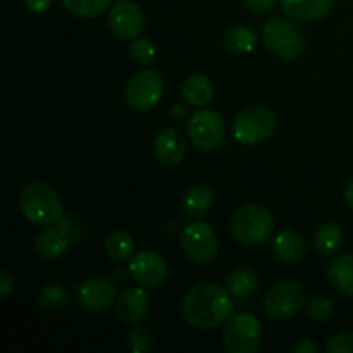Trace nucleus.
<instances>
[{"mask_svg": "<svg viewBox=\"0 0 353 353\" xmlns=\"http://www.w3.org/2000/svg\"><path fill=\"white\" fill-rule=\"evenodd\" d=\"M181 312L190 326L196 330H214L230 319L233 300L230 292L216 283H199L183 299Z\"/></svg>", "mask_w": 353, "mask_h": 353, "instance_id": "obj_1", "label": "nucleus"}, {"mask_svg": "<svg viewBox=\"0 0 353 353\" xmlns=\"http://www.w3.org/2000/svg\"><path fill=\"white\" fill-rule=\"evenodd\" d=\"M19 205L23 216L34 226H50L57 223L64 212L61 196L43 181L24 185L19 193Z\"/></svg>", "mask_w": 353, "mask_h": 353, "instance_id": "obj_2", "label": "nucleus"}, {"mask_svg": "<svg viewBox=\"0 0 353 353\" xmlns=\"http://www.w3.org/2000/svg\"><path fill=\"white\" fill-rule=\"evenodd\" d=\"M276 221L268 207L261 203H247L231 217L230 230L234 240L241 245H262L274 234Z\"/></svg>", "mask_w": 353, "mask_h": 353, "instance_id": "obj_3", "label": "nucleus"}, {"mask_svg": "<svg viewBox=\"0 0 353 353\" xmlns=\"http://www.w3.org/2000/svg\"><path fill=\"white\" fill-rule=\"evenodd\" d=\"M262 41L269 52L283 61H295L303 54L305 38L292 17L274 16L262 26Z\"/></svg>", "mask_w": 353, "mask_h": 353, "instance_id": "obj_4", "label": "nucleus"}, {"mask_svg": "<svg viewBox=\"0 0 353 353\" xmlns=\"http://www.w3.org/2000/svg\"><path fill=\"white\" fill-rule=\"evenodd\" d=\"M278 126L274 112L255 105L238 112L233 121V134L241 145H257L272 137Z\"/></svg>", "mask_w": 353, "mask_h": 353, "instance_id": "obj_5", "label": "nucleus"}, {"mask_svg": "<svg viewBox=\"0 0 353 353\" xmlns=\"http://www.w3.org/2000/svg\"><path fill=\"white\" fill-rule=\"evenodd\" d=\"M223 343L230 353H255L262 343V327L255 316L236 314L228 321L223 331Z\"/></svg>", "mask_w": 353, "mask_h": 353, "instance_id": "obj_6", "label": "nucleus"}, {"mask_svg": "<svg viewBox=\"0 0 353 353\" xmlns=\"http://www.w3.org/2000/svg\"><path fill=\"white\" fill-rule=\"evenodd\" d=\"M164 95V79L155 69H143L134 72L128 81L124 97L128 105L138 112L152 110Z\"/></svg>", "mask_w": 353, "mask_h": 353, "instance_id": "obj_7", "label": "nucleus"}, {"mask_svg": "<svg viewBox=\"0 0 353 353\" xmlns=\"http://www.w3.org/2000/svg\"><path fill=\"white\" fill-rule=\"evenodd\" d=\"M305 305V292L295 281H281L271 286L264 295L265 316L276 321H285L295 317Z\"/></svg>", "mask_w": 353, "mask_h": 353, "instance_id": "obj_8", "label": "nucleus"}, {"mask_svg": "<svg viewBox=\"0 0 353 353\" xmlns=\"http://www.w3.org/2000/svg\"><path fill=\"white\" fill-rule=\"evenodd\" d=\"M183 252L196 264H210L219 254V240L212 228L203 221H195L181 231L179 236Z\"/></svg>", "mask_w": 353, "mask_h": 353, "instance_id": "obj_9", "label": "nucleus"}, {"mask_svg": "<svg viewBox=\"0 0 353 353\" xmlns=\"http://www.w3.org/2000/svg\"><path fill=\"white\" fill-rule=\"evenodd\" d=\"M226 134L224 121L219 112L210 109L196 110L188 119V137L200 152H212L221 147Z\"/></svg>", "mask_w": 353, "mask_h": 353, "instance_id": "obj_10", "label": "nucleus"}, {"mask_svg": "<svg viewBox=\"0 0 353 353\" xmlns=\"http://www.w3.org/2000/svg\"><path fill=\"white\" fill-rule=\"evenodd\" d=\"M110 31L119 40L133 41L145 28V14L134 0H117L107 17Z\"/></svg>", "mask_w": 353, "mask_h": 353, "instance_id": "obj_11", "label": "nucleus"}, {"mask_svg": "<svg viewBox=\"0 0 353 353\" xmlns=\"http://www.w3.org/2000/svg\"><path fill=\"white\" fill-rule=\"evenodd\" d=\"M116 300V285L105 276H92L78 286V303L88 312H103Z\"/></svg>", "mask_w": 353, "mask_h": 353, "instance_id": "obj_12", "label": "nucleus"}, {"mask_svg": "<svg viewBox=\"0 0 353 353\" xmlns=\"http://www.w3.org/2000/svg\"><path fill=\"white\" fill-rule=\"evenodd\" d=\"M131 276L145 288H159L168 278V264L164 259L152 250H143L131 259Z\"/></svg>", "mask_w": 353, "mask_h": 353, "instance_id": "obj_13", "label": "nucleus"}, {"mask_svg": "<svg viewBox=\"0 0 353 353\" xmlns=\"http://www.w3.org/2000/svg\"><path fill=\"white\" fill-rule=\"evenodd\" d=\"M148 310H150V299H148V293L143 288L130 286V288H124L117 295V317L124 324H128V326H138V324H141V321L148 316Z\"/></svg>", "mask_w": 353, "mask_h": 353, "instance_id": "obj_14", "label": "nucleus"}, {"mask_svg": "<svg viewBox=\"0 0 353 353\" xmlns=\"http://www.w3.org/2000/svg\"><path fill=\"white\" fill-rule=\"evenodd\" d=\"M154 154L161 164L178 165L186 154V141L174 128H164L154 140Z\"/></svg>", "mask_w": 353, "mask_h": 353, "instance_id": "obj_15", "label": "nucleus"}, {"mask_svg": "<svg viewBox=\"0 0 353 353\" xmlns=\"http://www.w3.org/2000/svg\"><path fill=\"white\" fill-rule=\"evenodd\" d=\"M333 0H281L283 12L295 21H317L330 14Z\"/></svg>", "mask_w": 353, "mask_h": 353, "instance_id": "obj_16", "label": "nucleus"}, {"mask_svg": "<svg viewBox=\"0 0 353 353\" xmlns=\"http://www.w3.org/2000/svg\"><path fill=\"white\" fill-rule=\"evenodd\" d=\"M214 205V193L207 185H193L183 193L181 212L188 219H200Z\"/></svg>", "mask_w": 353, "mask_h": 353, "instance_id": "obj_17", "label": "nucleus"}, {"mask_svg": "<svg viewBox=\"0 0 353 353\" xmlns=\"http://www.w3.org/2000/svg\"><path fill=\"white\" fill-rule=\"evenodd\" d=\"M272 252L285 264H296L305 255V243L295 230H283L274 236Z\"/></svg>", "mask_w": 353, "mask_h": 353, "instance_id": "obj_18", "label": "nucleus"}, {"mask_svg": "<svg viewBox=\"0 0 353 353\" xmlns=\"http://www.w3.org/2000/svg\"><path fill=\"white\" fill-rule=\"evenodd\" d=\"M327 279L341 295L353 296V255L334 257L327 265Z\"/></svg>", "mask_w": 353, "mask_h": 353, "instance_id": "obj_19", "label": "nucleus"}, {"mask_svg": "<svg viewBox=\"0 0 353 353\" xmlns=\"http://www.w3.org/2000/svg\"><path fill=\"white\" fill-rule=\"evenodd\" d=\"M69 240L62 231L59 230H43L37 234L34 240V250L38 257L43 261H57L68 250Z\"/></svg>", "mask_w": 353, "mask_h": 353, "instance_id": "obj_20", "label": "nucleus"}, {"mask_svg": "<svg viewBox=\"0 0 353 353\" xmlns=\"http://www.w3.org/2000/svg\"><path fill=\"white\" fill-rule=\"evenodd\" d=\"M181 97L188 105H207L214 97L212 81L203 74L188 76L181 85Z\"/></svg>", "mask_w": 353, "mask_h": 353, "instance_id": "obj_21", "label": "nucleus"}, {"mask_svg": "<svg viewBox=\"0 0 353 353\" xmlns=\"http://www.w3.org/2000/svg\"><path fill=\"white\" fill-rule=\"evenodd\" d=\"M259 288V276L250 268H238L226 278V290L234 299H247Z\"/></svg>", "mask_w": 353, "mask_h": 353, "instance_id": "obj_22", "label": "nucleus"}, {"mask_svg": "<svg viewBox=\"0 0 353 353\" xmlns=\"http://www.w3.org/2000/svg\"><path fill=\"white\" fill-rule=\"evenodd\" d=\"M71 303V295L61 285H47L40 290L37 296V305L47 314H59Z\"/></svg>", "mask_w": 353, "mask_h": 353, "instance_id": "obj_23", "label": "nucleus"}, {"mask_svg": "<svg viewBox=\"0 0 353 353\" xmlns=\"http://www.w3.org/2000/svg\"><path fill=\"white\" fill-rule=\"evenodd\" d=\"M224 45L234 55L250 54L257 45V34L247 26H233L224 34Z\"/></svg>", "mask_w": 353, "mask_h": 353, "instance_id": "obj_24", "label": "nucleus"}, {"mask_svg": "<svg viewBox=\"0 0 353 353\" xmlns=\"http://www.w3.org/2000/svg\"><path fill=\"white\" fill-rule=\"evenodd\" d=\"M314 245L323 255H331L343 245V231L338 224H321L314 236Z\"/></svg>", "mask_w": 353, "mask_h": 353, "instance_id": "obj_25", "label": "nucleus"}, {"mask_svg": "<svg viewBox=\"0 0 353 353\" xmlns=\"http://www.w3.org/2000/svg\"><path fill=\"white\" fill-rule=\"evenodd\" d=\"M134 241L126 231H114L105 240V254L110 261L124 262L133 257Z\"/></svg>", "mask_w": 353, "mask_h": 353, "instance_id": "obj_26", "label": "nucleus"}, {"mask_svg": "<svg viewBox=\"0 0 353 353\" xmlns=\"http://www.w3.org/2000/svg\"><path fill=\"white\" fill-rule=\"evenodd\" d=\"M110 2L112 0H62L68 12L76 17H83V19L103 14L110 7Z\"/></svg>", "mask_w": 353, "mask_h": 353, "instance_id": "obj_27", "label": "nucleus"}, {"mask_svg": "<svg viewBox=\"0 0 353 353\" xmlns=\"http://www.w3.org/2000/svg\"><path fill=\"white\" fill-rule=\"evenodd\" d=\"M307 314L314 321H330L334 316V302L326 295H316L307 302Z\"/></svg>", "mask_w": 353, "mask_h": 353, "instance_id": "obj_28", "label": "nucleus"}, {"mask_svg": "<svg viewBox=\"0 0 353 353\" xmlns=\"http://www.w3.org/2000/svg\"><path fill=\"white\" fill-rule=\"evenodd\" d=\"M130 57L138 65L150 64L155 57L154 43L148 38H134L130 45Z\"/></svg>", "mask_w": 353, "mask_h": 353, "instance_id": "obj_29", "label": "nucleus"}, {"mask_svg": "<svg viewBox=\"0 0 353 353\" xmlns=\"http://www.w3.org/2000/svg\"><path fill=\"white\" fill-rule=\"evenodd\" d=\"M126 345L133 353H145L152 350V347H154V340H152V334L138 324V326H133V330H131L130 334H128Z\"/></svg>", "mask_w": 353, "mask_h": 353, "instance_id": "obj_30", "label": "nucleus"}, {"mask_svg": "<svg viewBox=\"0 0 353 353\" xmlns=\"http://www.w3.org/2000/svg\"><path fill=\"white\" fill-rule=\"evenodd\" d=\"M327 353H353V333H338L326 343Z\"/></svg>", "mask_w": 353, "mask_h": 353, "instance_id": "obj_31", "label": "nucleus"}, {"mask_svg": "<svg viewBox=\"0 0 353 353\" xmlns=\"http://www.w3.org/2000/svg\"><path fill=\"white\" fill-rule=\"evenodd\" d=\"M276 2H278V0H243L245 7L255 14L269 12V10L276 6Z\"/></svg>", "mask_w": 353, "mask_h": 353, "instance_id": "obj_32", "label": "nucleus"}, {"mask_svg": "<svg viewBox=\"0 0 353 353\" xmlns=\"http://www.w3.org/2000/svg\"><path fill=\"white\" fill-rule=\"evenodd\" d=\"M14 290V278L9 274V271L2 269L0 271V296L7 299Z\"/></svg>", "mask_w": 353, "mask_h": 353, "instance_id": "obj_33", "label": "nucleus"}, {"mask_svg": "<svg viewBox=\"0 0 353 353\" xmlns=\"http://www.w3.org/2000/svg\"><path fill=\"white\" fill-rule=\"evenodd\" d=\"M24 6L31 10V12L41 14L45 10L50 9L52 0H24Z\"/></svg>", "mask_w": 353, "mask_h": 353, "instance_id": "obj_34", "label": "nucleus"}, {"mask_svg": "<svg viewBox=\"0 0 353 353\" xmlns=\"http://www.w3.org/2000/svg\"><path fill=\"white\" fill-rule=\"evenodd\" d=\"M295 353H317L319 352V345L312 340H302L299 345L293 347Z\"/></svg>", "mask_w": 353, "mask_h": 353, "instance_id": "obj_35", "label": "nucleus"}, {"mask_svg": "<svg viewBox=\"0 0 353 353\" xmlns=\"http://www.w3.org/2000/svg\"><path fill=\"white\" fill-rule=\"evenodd\" d=\"M345 202L348 203V207H350V209H353V179L348 183L347 188H345Z\"/></svg>", "mask_w": 353, "mask_h": 353, "instance_id": "obj_36", "label": "nucleus"}, {"mask_svg": "<svg viewBox=\"0 0 353 353\" xmlns=\"http://www.w3.org/2000/svg\"><path fill=\"white\" fill-rule=\"evenodd\" d=\"M172 114H179V116H183V114H185V109H179V105H174L172 107Z\"/></svg>", "mask_w": 353, "mask_h": 353, "instance_id": "obj_37", "label": "nucleus"}]
</instances>
